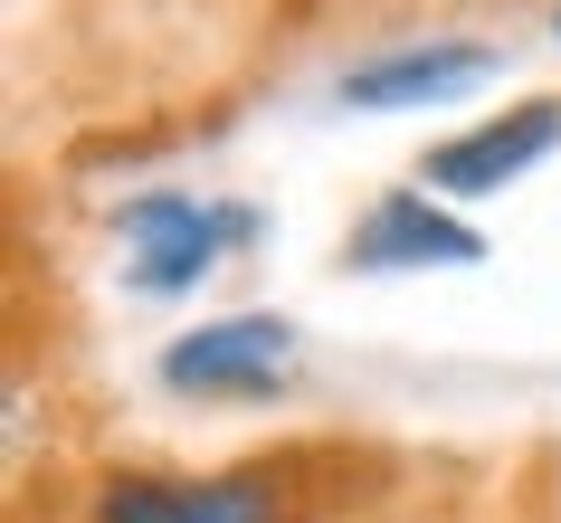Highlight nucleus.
<instances>
[{
    "label": "nucleus",
    "mask_w": 561,
    "mask_h": 523,
    "mask_svg": "<svg viewBox=\"0 0 561 523\" xmlns=\"http://www.w3.org/2000/svg\"><path fill=\"white\" fill-rule=\"evenodd\" d=\"M561 144V105L542 95V105H514V115L476 124V134H457V144L428 152V191H447V201H485V191H504V181H524L542 152Z\"/></svg>",
    "instance_id": "3"
},
{
    "label": "nucleus",
    "mask_w": 561,
    "mask_h": 523,
    "mask_svg": "<svg viewBox=\"0 0 561 523\" xmlns=\"http://www.w3.org/2000/svg\"><path fill=\"white\" fill-rule=\"evenodd\" d=\"M296 362V323L286 315H229V323H201L162 352V380L191 390V400H248V390H276Z\"/></svg>",
    "instance_id": "1"
},
{
    "label": "nucleus",
    "mask_w": 561,
    "mask_h": 523,
    "mask_svg": "<svg viewBox=\"0 0 561 523\" xmlns=\"http://www.w3.org/2000/svg\"><path fill=\"white\" fill-rule=\"evenodd\" d=\"M495 77V58L485 48H400V58H371L343 77V105H371V115H390V105H447V95H467Z\"/></svg>",
    "instance_id": "6"
},
{
    "label": "nucleus",
    "mask_w": 561,
    "mask_h": 523,
    "mask_svg": "<svg viewBox=\"0 0 561 523\" xmlns=\"http://www.w3.org/2000/svg\"><path fill=\"white\" fill-rule=\"evenodd\" d=\"M467 258H485V238L467 219H447L428 191H390L353 229V266H467Z\"/></svg>",
    "instance_id": "5"
},
{
    "label": "nucleus",
    "mask_w": 561,
    "mask_h": 523,
    "mask_svg": "<svg viewBox=\"0 0 561 523\" xmlns=\"http://www.w3.org/2000/svg\"><path fill=\"white\" fill-rule=\"evenodd\" d=\"M219 238H248V209H201V201H172V191H152V201L124 209V276L144 295H181L201 286L209 258H219Z\"/></svg>",
    "instance_id": "2"
},
{
    "label": "nucleus",
    "mask_w": 561,
    "mask_h": 523,
    "mask_svg": "<svg viewBox=\"0 0 561 523\" xmlns=\"http://www.w3.org/2000/svg\"><path fill=\"white\" fill-rule=\"evenodd\" d=\"M95 523H276L266 476H115Z\"/></svg>",
    "instance_id": "4"
}]
</instances>
